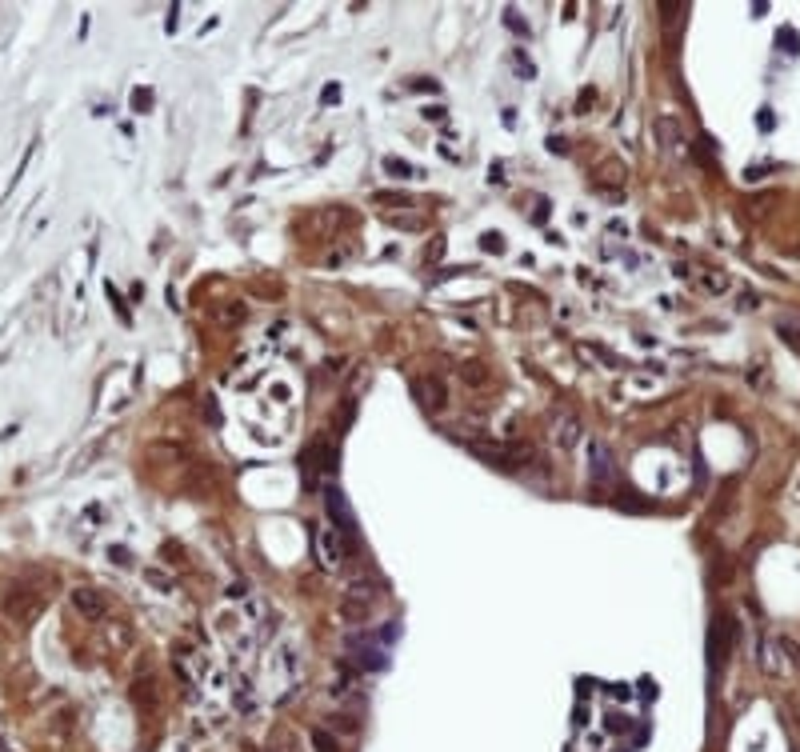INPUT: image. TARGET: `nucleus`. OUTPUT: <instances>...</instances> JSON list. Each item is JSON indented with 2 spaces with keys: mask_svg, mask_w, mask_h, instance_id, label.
Listing matches in <instances>:
<instances>
[{
  "mask_svg": "<svg viewBox=\"0 0 800 752\" xmlns=\"http://www.w3.org/2000/svg\"><path fill=\"white\" fill-rule=\"evenodd\" d=\"M352 552H356V536H344L340 528H317V560L328 573H336Z\"/></svg>",
  "mask_w": 800,
  "mask_h": 752,
  "instance_id": "1",
  "label": "nucleus"
},
{
  "mask_svg": "<svg viewBox=\"0 0 800 752\" xmlns=\"http://www.w3.org/2000/svg\"><path fill=\"white\" fill-rule=\"evenodd\" d=\"M301 468H304V480H308V484H317V477L336 472V448L328 445L324 436H317V440L301 452Z\"/></svg>",
  "mask_w": 800,
  "mask_h": 752,
  "instance_id": "2",
  "label": "nucleus"
},
{
  "mask_svg": "<svg viewBox=\"0 0 800 752\" xmlns=\"http://www.w3.org/2000/svg\"><path fill=\"white\" fill-rule=\"evenodd\" d=\"M40 608H45V592H32V589H24V584L4 596V616L16 624H29Z\"/></svg>",
  "mask_w": 800,
  "mask_h": 752,
  "instance_id": "3",
  "label": "nucleus"
},
{
  "mask_svg": "<svg viewBox=\"0 0 800 752\" xmlns=\"http://www.w3.org/2000/svg\"><path fill=\"white\" fill-rule=\"evenodd\" d=\"M468 448H472L477 456H484V461L504 464V468H512V464L528 461V448H525V445H500V440H472Z\"/></svg>",
  "mask_w": 800,
  "mask_h": 752,
  "instance_id": "4",
  "label": "nucleus"
},
{
  "mask_svg": "<svg viewBox=\"0 0 800 752\" xmlns=\"http://www.w3.org/2000/svg\"><path fill=\"white\" fill-rule=\"evenodd\" d=\"M653 136H656V144H660V152H664V157H676V152H680V144H685V132H680V120H676V116H656V120H653Z\"/></svg>",
  "mask_w": 800,
  "mask_h": 752,
  "instance_id": "5",
  "label": "nucleus"
},
{
  "mask_svg": "<svg viewBox=\"0 0 800 752\" xmlns=\"http://www.w3.org/2000/svg\"><path fill=\"white\" fill-rule=\"evenodd\" d=\"M624 180H628V168H624L616 157H605L600 164H596V173H592V184H596V189H605V192H612V196L624 189Z\"/></svg>",
  "mask_w": 800,
  "mask_h": 752,
  "instance_id": "6",
  "label": "nucleus"
},
{
  "mask_svg": "<svg viewBox=\"0 0 800 752\" xmlns=\"http://www.w3.org/2000/svg\"><path fill=\"white\" fill-rule=\"evenodd\" d=\"M324 509H328V516L336 520V528H340L344 536H356V516H352L349 500H344L340 488H324Z\"/></svg>",
  "mask_w": 800,
  "mask_h": 752,
  "instance_id": "7",
  "label": "nucleus"
},
{
  "mask_svg": "<svg viewBox=\"0 0 800 752\" xmlns=\"http://www.w3.org/2000/svg\"><path fill=\"white\" fill-rule=\"evenodd\" d=\"M72 608H77L84 621H104V612H109L104 596L96 589H72Z\"/></svg>",
  "mask_w": 800,
  "mask_h": 752,
  "instance_id": "8",
  "label": "nucleus"
},
{
  "mask_svg": "<svg viewBox=\"0 0 800 752\" xmlns=\"http://www.w3.org/2000/svg\"><path fill=\"white\" fill-rule=\"evenodd\" d=\"M413 392L420 397L424 408H445L448 404V392H445V381H440V376H420V381L413 384Z\"/></svg>",
  "mask_w": 800,
  "mask_h": 752,
  "instance_id": "9",
  "label": "nucleus"
},
{
  "mask_svg": "<svg viewBox=\"0 0 800 752\" xmlns=\"http://www.w3.org/2000/svg\"><path fill=\"white\" fill-rule=\"evenodd\" d=\"M368 612H372V600H365V596H352V592H344V600L336 605V616L344 624H365Z\"/></svg>",
  "mask_w": 800,
  "mask_h": 752,
  "instance_id": "10",
  "label": "nucleus"
},
{
  "mask_svg": "<svg viewBox=\"0 0 800 752\" xmlns=\"http://www.w3.org/2000/svg\"><path fill=\"white\" fill-rule=\"evenodd\" d=\"M456 372H461V381L468 384V388H484V384L493 381V372H488V368L480 365V360H464V365L456 368Z\"/></svg>",
  "mask_w": 800,
  "mask_h": 752,
  "instance_id": "11",
  "label": "nucleus"
},
{
  "mask_svg": "<svg viewBox=\"0 0 800 752\" xmlns=\"http://www.w3.org/2000/svg\"><path fill=\"white\" fill-rule=\"evenodd\" d=\"M384 173H388V176H397V180H408V176H420V168H416V164H408V160L388 157V160H384Z\"/></svg>",
  "mask_w": 800,
  "mask_h": 752,
  "instance_id": "12",
  "label": "nucleus"
},
{
  "mask_svg": "<svg viewBox=\"0 0 800 752\" xmlns=\"http://www.w3.org/2000/svg\"><path fill=\"white\" fill-rule=\"evenodd\" d=\"M269 752H296V736L288 733V728H276V733L269 736Z\"/></svg>",
  "mask_w": 800,
  "mask_h": 752,
  "instance_id": "13",
  "label": "nucleus"
},
{
  "mask_svg": "<svg viewBox=\"0 0 800 752\" xmlns=\"http://www.w3.org/2000/svg\"><path fill=\"white\" fill-rule=\"evenodd\" d=\"M685 13H688V4H660V24H664V32L676 29Z\"/></svg>",
  "mask_w": 800,
  "mask_h": 752,
  "instance_id": "14",
  "label": "nucleus"
},
{
  "mask_svg": "<svg viewBox=\"0 0 800 752\" xmlns=\"http://www.w3.org/2000/svg\"><path fill=\"white\" fill-rule=\"evenodd\" d=\"M244 317H248L244 304H221V308H216V320H221V324H240Z\"/></svg>",
  "mask_w": 800,
  "mask_h": 752,
  "instance_id": "15",
  "label": "nucleus"
},
{
  "mask_svg": "<svg viewBox=\"0 0 800 752\" xmlns=\"http://www.w3.org/2000/svg\"><path fill=\"white\" fill-rule=\"evenodd\" d=\"M308 740H312V749H317V752H340V744H336L324 728H312V733H308Z\"/></svg>",
  "mask_w": 800,
  "mask_h": 752,
  "instance_id": "16",
  "label": "nucleus"
},
{
  "mask_svg": "<svg viewBox=\"0 0 800 752\" xmlns=\"http://www.w3.org/2000/svg\"><path fill=\"white\" fill-rule=\"evenodd\" d=\"M592 456H596V480H608L612 477V456L600 445H592Z\"/></svg>",
  "mask_w": 800,
  "mask_h": 752,
  "instance_id": "17",
  "label": "nucleus"
},
{
  "mask_svg": "<svg viewBox=\"0 0 800 752\" xmlns=\"http://www.w3.org/2000/svg\"><path fill=\"white\" fill-rule=\"evenodd\" d=\"M372 200L376 205H400V208L413 205V196H404V192H372Z\"/></svg>",
  "mask_w": 800,
  "mask_h": 752,
  "instance_id": "18",
  "label": "nucleus"
},
{
  "mask_svg": "<svg viewBox=\"0 0 800 752\" xmlns=\"http://www.w3.org/2000/svg\"><path fill=\"white\" fill-rule=\"evenodd\" d=\"M480 248L500 256V253H504V237H500V232H484V237H480Z\"/></svg>",
  "mask_w": 800,
  "mask_h": 752,
  "instance_id": "19",
  "label": "nucleus"
},
{
  "mask_svg": "<svg viewBox=\"0 0 800 752\" xmlns=\"http://www.w3.org/2000/svg\"><path fill=\"white\" fill-rule=\"evenodd\" d=\"M144 580H148V584H157L160 592H173V580H168L164 573H157V568H144Z\"/></svg>",
  "mask_w": 800,
  "mask_h": 752,
  "instance_id": "20",
  "label": "nucleus"
},
{
  "mask_svg": "<svg viewBox=\"0 0 800 752\" xmlns=\"http://www.w3.org/2000/svg\"><path fill=\"white\" fill-rule=\"evenodd\" d=\"M104 292H109V301L112 304H116V312H120V320H125V324H132V317H128V308H125V301H120V292H116V288H104Z\"/></svg>",
  "mask_w": 800,
  "mask_h": 752,
  "instance_id": "21",
  "label": "nucleus"
},
{
  "mask_svg": "<svg viewBox=\"0 0 800 752\" xmlns=\"http://www.w3.org/2000/svg\"><path fill=\"white\" fill-rule=\"evenodd\" d=\"M424 120H436V125H445V120H448V109H445V104H429V109H424Z\"/></svg>",
  "mask_w": 800,
  "mask_h": 752,
  "instance_id": "22",
  "label": "nucleus"
},
{
  "mask_svg": "<svg viewBox=\"0 0 800 752\" xmlns=\"http://www.w3.org/2000/svg\"><path fill=\"white\" fill-rule=\"evenodd\" d=\"M608 733H624L628 728V717H621V712H608V724H605Z\"/></svg>",
  "mask_w": 800,
  "mask_h": 752,
  "instance_id": "23",
  "label": "nucleus"
},
{
  "mask_svg": "<svg viewBox=\"0 0 800 752\" xmlns=\"http://www.w3.org/2000/svg\"><path fill=\"white\" fill-rule=\"evenodd\" d=\"M388 224H392V228H408V232H413V228H420V221H416V216H388Z\"/></svg>",
  "mask_w": 800,
  "mask_h": 752,
  "instance_id": "24",
  "label": "nucleus"
},
{
  "mask_svg": "<svg viewBox=\"0 0 800 752\" xmlns=\"http://www.w3.org/2000/svg\"><path fill=\"white\" fill-rule=\"evenodd\" d=\"M509 29H512V32H520V36H528V24H525V20H520L516 13H512V8H509Z\"/></svg>",
  "mask_w": 800,
  "mask_h": 752,
  "instance_id": "25",
  "label": "nucleus"
},
{
  "mask_svg": "<svg viewBox=\"0 0 800 752\" xmlns=\"http://www.w3.org/2000/svg\"><path fill=\"white\" fill-rule=\"evenodd\" d=\"M548 148H552V152H568V141H564V136H548Z\"/></svg>",
  "mask_w": 800,
  "mask_h": 752,
  "instance_id": "26",
  "label": "nucleus"
},
{
  "mask_svg": "<svg viewBox=\"0 0 800 752\" xmlns=\"http://www.w3.org/2000/svg\"><path fill=\"white\" fill-rule=\"evenodd\" d=\"M109 560H116V564H128V548H109Z\"/></svg>",
  "mask_w": 800,
  "mask_h": 752,
  "instance_id": "27",
  "label": "nucleus"
}]
</instances>
